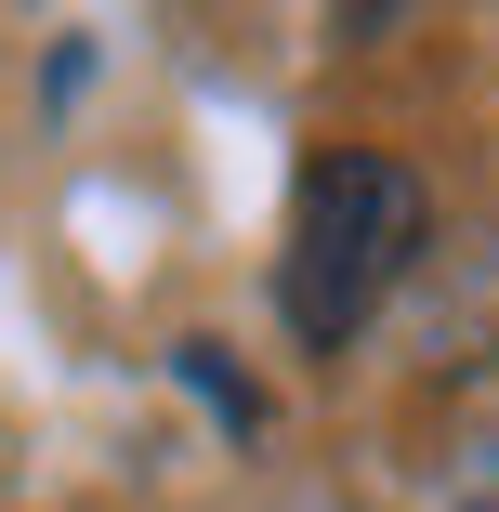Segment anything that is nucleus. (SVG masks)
I'll list each match as a JSON object with an SVG mask.
<instances>
[{
    "mask_svg": "<svg viewBox=\"0 0 499 512\" xmlns=\"http://www.w3.org/2000/svg\"><path fill=\"white\" fill-rule=\"evenodd\" d=\"M434 250V197L408 158H368V145H329L303 171V197H289V263H276V302H289V329H303L316 355H342L394 276H408Z\"/></svg>",
    "mask_w": 499,
    "mask_h": 512,
    "instance_id": "obj_1",
    "label": "nucleus"
},
{
    "mask_svg": "<svg viewBox=\"0 0 499 512\" xmlns=\"http://www.w3.org/2000/svg\"><path fill=\"white\" fill-rule=\"evenodd\" d=\"M184 381H197V394H211V407H224V421H237V434L263 421V394H250V381L224 368V342H184Z\"/></svg>",
    "mask_w": 499,
    "mask_h": 512,
    "instance_id": "obj_2",
    "label": "nucleus"
}]
</instances>
